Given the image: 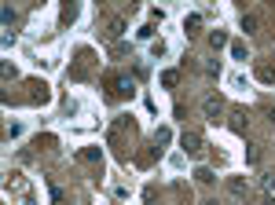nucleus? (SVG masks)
I'll use <instances>...</instances> for the list:
<instances>
[{
    "label": "nucleus",
    "instance_id": "f257e3e1",
    "mask_svg": "<svg viewBox=\"0 0 275 205\" xmlns=\"http://www.w3.org/2000/svg\"><path fill=\"white\" fill-rule=\"evenodd\" d=\"M180 147H183V154L198 158L202 154V136H198V132H183V136H180Z\"/></svg>",
    "mask_w": 275,
    "mask_h": 205
},
{
    "label": "nucleus",
    "instance_id": "f03ea898",
    "mask_svg": "<svg viewBox=\"0 0 275 205\" xmlns=\"http://www.w3.org/2000/svg\"><path fill=\"white\" fill-rule=\"evenodd\" d=\"M110 84H114L117 95H129V99H132V92H136V84L129 81V77H110Z\"/></svg>",
    "mask_w": 275,
    "mask_h": 205
},
{
    "label": "nucleus",
    "instance_id": "7ed1b4c3",
    "mask_svg": "<svg viewBox=\"0 0 275 205\" xmlns=\"http://www.w3.org/2000/svg\"><path fill=\"white\" fill-rule=\"evenodd\" d=\"M227 190H231L235 198H250V183L239 180V176H231V180H227Z\"/></svg>",
    "mask_w": 275,
    "mask_h": 205
},
{
    "label": "nucleus",
    "instance_id": "20e7f679",
    "mask_svg": "<svg viewBox=\"0 0 275 205\" xmlns=\"http://www.w3.org/2000/svg\"><path fill=\"white\" fill-rule=\"evenodd\" d=\"M202 110H206V117H209V121H220V114H224L220 99H206V103H202Z\"/></svg>",
    "mask_w": 275,
    "mask_h": 205
},
{
    "label": "nucleus",
    "instance_id": "39448f33",
    "mask_svg": "<svg viewBox=\"0 0 275 205\" xmlns=\"http://www.w3.org/2000/svg\"><path fill=\"white\" fill-rule=\"evenodd\" d=\"M231 59H235V63H246V59H250V48H246L242 41H235L231 44Z\"/></svg>",
    "mask_w": 275,
    "mask_h": 205
},
{
    "label": "nucleus",
    "instance_id": "423d86ee",
    "mask_svg": "<svg viewBox=\"0 0 275 205\" xmlns=\"http://www.w3.org/2000/svg\"><path fill=\"white\" fill-rule=\"evenodd\" d=\"M257 81L275 84V66H257Z\"/></svg>",
    "mask_w": 275,
    "mask_h": 205
},
{
    "label": "nucleus",
    "instance_id": "0eeeda50",
    "mask_svg": "<svg viewBox=\"0 0 275 205\" xmlns=\"http://www.w3.org/2000/svg\"><path fill=\"white\" fill-rule=\"evenodd\" d=\"M129 194H132V187H129V183H114V202H117V205L125 202Z\"/></svg>",
    "mask_w": 275,
    "mask_h": 205
},
{
    "label": "nucleus",
    "instance_id": "6e6552de",
    "mask_svg": "<svg viewBox=\"0 0 275 205\" xmlns=\"http://www.w3.org/2000/svg\"><path fill=\"white\" fill-rule=\"evenodd\" d=\"M227 84H231L235 92H246V88H250V81H246L242 74H231V77H227Z\"/></svg>",
    "mask_w": 275,
    "mask_h": 205
},
{
    "label": "nucleus",
    "instance_id": "1a4fd4ad",
    "mask_svg": "<svg viewBox=\"0 0 275 205\" xmlns=\"http://www.w3.org/2000/svg\"><path fill=\"white\" fill-rule=\"evenodd\" d=\"M209 44H213V48H224V44H227V33L224 30H213V33H209Z\"/></svg>",
    "mask_w": 275,
    "mask_h": 205
},
{
    "label": "nucleus",
    "instance_id": "9d476101",
    "mask_svg": "<svg viewBox=\"0 0 275 205\" xmlns=\"http://www.w3.org/2000/svg\"><path fill=\"white\" fill-rule=\"evenodd\" d=\"M198 26H202V15H187V18H183V30H187V33H194Z\"/></svg>",
    "mask_w": 275,
    "mask_h": 205
},
{
    "label": "nucleus",
    "instance_id": "9b49d317",
    "mask_svg": "<svg viewBox=\"0 0 275 205\" xmlns=\"http://www.w3.org/2000/svg\"><path fill=\"white\" fill-rule=\"evenodd\" d=\"M239 26H242L246 33H253V30H257V18H253V15H242V18H239Z\"/></svg>",
    "mask_w": 275,
    "mask_h": 205
},
{
    "label": "nucleus",
    "instance_id": "f8f14e48",
    "mask_svg": "<svg viewBox=\"0 0 275 205\" xmlns=\"http://www.w3.org/2000/svg\"><path fill=\"white\" fill-rule=\"evenodd\" d=\"M165 51H169V44H165V41H154V44H150V55H154V59H162Z\"/></svg>",
    "mask_w": 275,
    "mask_h": 205
},
{
    "label": "nucleus",
    "instance_id": "ddd939ff",
    "mask_svg": "<svg viewBox=\"0 0 275 205\" xmlns=\"http://www.w3.org/2000/svg\"><path fill=\"white\" fill-rule=\"evenodd\" d=\"M176 81H180V74H176V70H165V74H162V84H165V88H173Z\"/></svg>",
    "mask_w": 275,
    "mask_h": 205
},
{
    "label": "nucleus",
    "instance_id": "4468645a",
    "mask_svg": "<svg viewBox=\"0 0 275 205\" xmlns=\"http://www.w3.org/2000/svg\"><path fill=\"white\" fill-rule=\"evenodd\" d=\"M194 180H198V183H213V180H217V176L209 173V169H198V173H194Z\"/></svg>",
    "mask_w": 275,
    "mask_h": 205
},
{
    "label": "nucleus",
    "instance_id": "2eb2a0df",
    "mask_svg": "<svg viewBox=\"0 0 275 205\" xmlns=\"http://www.w3.org/2000/svg\"><path fill=\"white\" fill-rule=\"evenodd\" d=\"M121 33H125V22H121V18H114V22H110V37H121Z\"/></svg>",
    "mask_w": 275,
    "mask_h": 205
},
{
    "label": "nucleus",
    "instance_id": "dca6fc26",
    "mask_svg": "<svg viewBox=\"0 0 275 205\" xmlns=\"http://www.w3.org/2000/svg\"><path fill=\"white\" fill-rule=\"evenodd\" d=\"M169 140H173V132H169V128H158V132H154V143H169Z\"/></svg>",
    "mask_w": 275,
    "mask_h": 205
}]
</instances>
